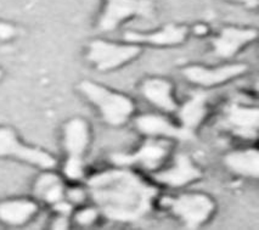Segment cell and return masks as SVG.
<instances>
[{
    "mask_svg": "<svg viewBox=\"0 0 259 230\" xmlns=\"http://www.w3.org/2000/svg\"><path fill=\"white\" fill-rule=\"evenodd\" d=\"M89 202L101 217L117 224H134L153 211L161 195L159 186L141 172L113 166L85 178Z\"/></svg>",
    "mask_w": 259,
    "mask_h": 230,
    "instance_id": "cell-1",
    "label": "cell"
},
{
    "mask_svg": "<svg viewBox=\"0 0 259 230\" xmlns=\"http://www.w3.org/2000/svg\"><path fill=\"white\" fill-rule=\"evenodd\" d=\"M78 90L108 127L120 128L128 125L135 116L137 105L134 100L124 93L90 80L80 82Z\"/></svg>",
    "mask_w": 259,
    "mask_h": 230,
    "instance_id": "cell-2",
    "label": "cell"
},
{
    "mask_svg": "<svg viewBox=\"0 0 259 230\" xmlns=\"http://www.w3.org/2000/svg\"><path fill=\"white\" fill-rule=\"evenodd\" d=\"M157 205L179 222L185 229L195 230L208 224L217 212V202L209 194L203 191H180L174 195H163Z\"/></svg>",
    "mask_w": 259,
    "mask_h": 230,
    "instance_id": "cell-3",
    "label": "cell"
},
{
    "mask_svg": "<svg viewBox=\"0 0 259 230\" xmlns=\"http://www.w3.org/2000/svg\"><path fill=\"white\" fill-rule=\"evenodd\" d=\"M173 143L165 139L144 138L139 146L133 151L111 154L110 163L151 174L163 167L173 156Z\"/></svg>",
    "mask_w": 259,
    "mask_h": 230,
    "instance_id": "cell-4",
    "label": "cell"
},
{
    "mask_svg": "<svg viewBox=\"0 0 259 230\" xmlns=\"http://www.w3.org/2000/svg\"><path fill=\"white\" fill-rule=\"evenodd\" d=\"M144 53V48L129 42L94 39L87 50V60L101 73L117 71L132 63Z\"/></svg>",
    "mask_w": 259,
    "mask_h": 230,
    "instance_id": "cell-5",
    "label": "cell"
},
{
    "mask_svg": "<svg viewBox=\"0 0 259 230\" xmlns=\"http://www.w3.org/2000/svg\"><path fill=\"white\" fill-rule=\"evenodd\" d=\"M218 126L231 137L255 141L259 135V107L251 102L231 100L223 106Z\"/></svg>",
    "mask_w": 259,
    "mask_h": 230,
    "instance_id": "cell-6",
    "label": "cell"
},
{
    "mask_svg": "<svg viewBox=\"0 0 259 230\" xmlns=\"http://www.w3.org/2000/svg\"><path fill=\"white\" fill-rule=\"evenodd\" d=\"M0 159H10L37 167L40 171L55 169L57 160L47 150L23 143L11 127L0 126Z\"/></svg>",
    "mask_w": 259,
    "mask_h": 230,
    "instance_id": "cell-7",
    "label": "cell"
},
{
    "mask_svg": "<svg viewBox=\"0 0 259 230\" xmlns=\"http://www.w3.org/2000/svg\"><path fill=\"white\" fill-rule=\"evenodd\" d=\"M183 77L197 89H212L243 77L248 72V65L243 62H224L219 65L190 63L180 69Z\"/></svg>",
    "mask_w": 259,
    "mask_h": 230,
    "instance_id": "cell-8",
    "label": "cell"
},
{
    "mask_svg": "<svg viewBox=\"0 0 259 230\" xmlns=\"http://www.w3.org/2000/svg\"><path fill=\"white\" fill-rule=\"evenodd\" d=\"M155 13L153 0H104L98 28L110 33L133 19H152Z\"/></svg>",
    "mask_w": 259,
    "mask_h": 230,
    "instance_id": "cell-9",
    "label": "cell"
},
{
    "mask_svg": "<svg viewBox=\"0 0 259 230\" xmlns=\"http://www.w3.org/2000/svg\"><path fill=\"white\" fill-rule=\"evenodd\" d=\"M157 186L182 190L203 178L202 168L189 154H173L170 160L158 171L149 174Z\"/></svg>",
    "mask_w": 259,
    "mask_h": 230,
    "instance_id": "cell-10",
    "label": "cell"
},
{
    "mask_svg": "<svg viewBox=\"0 0 259 230\" xmlns=\"http://www.w3.org/2000/svg\"><path fill=\"white\" fill-rule=\"evenodd\" d=\"M133 125L143 138L165 139L171 141H188L195 138L171 120L169 114L162 112H145L133 117Z\"/></svg>",
    "mask_w": 259,
    "mask_h": 230,
    "instance_id": "cell-11",
    "label": "cell"
},
{
    "mask_svg": "<svg viewBox=\"0 0 259 230\" xmlns=\"http://www.w3.org/2000/svg\"><path fill=\"white\" fill-rule=\"evenodd\" d=\"M258 39V31L253 27L225 25L210 38V47L214 56L219 59H233L245 48Z\"/></svg>",
    "mask_w": 259,
    "mask_h": 230,
    "instance_id": "cell-12",
    "label": "cell"
},
{
    "mask_svg": "<svg viewBox=\"0 0 259 230\" xmlns=\"http://www.w3.org/2000/svg\"><path fill=\"white\" fill-rule=\"evenodd\" d=\"M190 27L179 23H165L155 31H126L123 34V41L152 48H174L188 42Z\"/></svg>",
    "mask_w": 259,
    "mask_h": 230,
    "instance_id": "cell-13",
    "label": "cell"
},
{
    "mask_svg": "<svg viewBox=\"0 0 259 230\" xmlns=\"http://www.w3.org/2000/svg\"><path fill=\"white\" fill-rule=\"evenodd\" d=\"M139 93L144 100L162 113L174 116L179 107L174 83L165 77L151 75L144 78L139 84Z\"/></svg>",
    "mask_w": 259,
    "mask_h": 230,
    "instance_id": "cell-14",
    "label": "cell"
},
{
    "mask_svg": "<svg viewBox=\"0 0 259 230\" xmlns=\"http://www.w3.org/2000/svg\"><path fill=\"white\" fill-rule=\"evenodd\" d=\"M209 113L210 101L208 93L203 89H197L190 94L188 99L179 102V107L174 116L177 117L178 125L183 129L190 134L196 135L198 128L208 119Z\"/></svg>",
    "mask_w": 259,
    "mask_h": 230,
    "instance_id": "cell-15",
    "label": "cell"
},
{
    "mask_svg": "<svg viewBox=\"0 0 259 230\" xmlns=\"http://www.w3.org/2000/svg\"><path fill=\"white\" fill-rule=\"evenodd\" d=\"M93 140L89 122L83 117H72L62 127L61 144L66 157L85 160Z\"/></svg>",
    "mask_w": 259,
    "mask_h": 230,
    "instance_id": "cell-16",
    "label": "cell"
},
{
    "mask_svg": "<svg viewBox=\"0 0 259 230\" xmlns=\"http://www.w3.org/2000/svg\"><path fill=\"white\" fill-rule=\"evenodd\" d=\"M39 212V202L34 199L13 198L0 201V223L19 228L31 223Z\"/></svg>",
    "mask_w": 259,
    "mask_h": 230,
    "instance_id": "cell-17",
    "label": "cell"
},
{
    "mask_svg": "<svg viewBox=\"0 0 259 230\" xmlns=\"http://www.w3.org/2000/svg\"><path fill=\"white\" fill-rule=\"evenodd\" d=\"M223 163L231 174L249 180L259 179V150L255 146L228 151L223 157Z\"/></svg>",
    "mask_w": 259,
    "mask_h": 230,
    "instance_id": "cell-18",
    "label": "cell"
},
{
    "mask_svg": "<svg viewBox=\"0 0 259 230\" xmlns=\"http://www.w3.org/2000/svg\"><path fill=\"white\" fill-rule=\"evenodd\" d=\"M66 183L62 175L57 174L54 169H45L35 178L33 183V199L38 202L53 206L65 199Z\"/></svg>",
    "mask_w": 259,
    "mask_h": 230,
    "instance_id": "cell-19",
    "label": "cell"
},
{
    "mask_svg": "<svg viewBox=\"0 0 259 230\" xmlns=\"http://www.w3.org/2000/svg\"><path fill=\"white\" fill-rule=\"evenodd\" d=\"M101 213L99 208L92 202L76 207L72 214L71 219L74 224L82 226V228H88V226L95 225L99 220L101 219Z\"/></svg>",
    "mask_w": 259,
    "mask_h": 230,
    "instance_id": "cell-20",
    "label": "cell"
},
{
    "mask_svg": "<svg viewBox=\"0 0 259 230\" xmlns=\"http://www.w3.org/2000/svg\"><path fill=\"white\" fill-rule=\"evenodd\" d=\"M62 177L71 183H80L82 180H85V160L66 157L62 165Z\"/></svg>",
    "mask_w": 259,
    "mask_h": 230,
    "instance_id": "cell-21",
    "label": "cell"
},
{
    "mask_svg": "<svg viewBox=\"0 0 259 230\" xmlns=\"http://www.w3.org/2000/svg\"><path fill=\"white\" fill-rule=\"evenodd\" d=\"M65 200H67L74 207H79V206L85 205L87 202H89V194L88 190H87V186L79 185V184L71 186L66 185Z\"/></svg>",
    "mask_w": 259,
    "mask_h": 230,
    "instance_id": "cell-22",
    "label": "cell"
},
{
    "mask_svg": "<svg viewBox=\"0 0 259 230\" xmlns=\"http://www.w3.org/2000/svg\"><path fill=\"white\" fill-rule=\"evenodd\" d=\"M71 224V217L62 216V214H55L53 222H51V228L53 229H68Z\"/></svg>",
    "mask_w": 259,
    "mask_h": 230,
    "instance_id": "cell-23",
    "label": "cell"
},
{
    "mask_svg": "<svg viewBox=\"0 0 259 230\" xmlns=\"http://www.w3.org/2000/svg\"><path fill=\"white\" fill-rule=\"evenodd\" d=\"M224 2L231 3V4L241 5V7L246 9H251V10L257 9L259 5V0H224Z\"/></svg>",
    "mask_w": 259,
    "mask_h": 230,
    "instance_id": "cell-24",
    "label": "cell"
},
{
    "mask_svg": "<svg viewBox=\"0 0 259 230\" xmlns=\"http://www.w3.org/2000/svg\"><path fill=\"white\" fill-rule=\"evenodd\" d=\"M15 28L8 23L0 22V39H10L14 37Z\"/></svg>",
    "mask_w": 259,
    "mask_h": 230,
    "instance_id": "cell-25",
    "label": "cell"
},
{
    "mask_svg": "<svg viewBox=\"0 0 259 230\" xmlns=\"http://www.w3.org/2000/svg\"><path fill=\"white\" fill-rule=\"evenodd\" d=\"M190 33H194L197 37H204L209 33V28L204 23H197V25L190 27Z\"/></svg>",
    "mask_w": 259,
    "mask_h": 230,
    "instance_id": "cell-26",
    "label": "cell"
}]
</instances>
